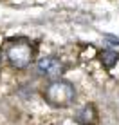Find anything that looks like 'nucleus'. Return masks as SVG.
I'll use <instances>...</instances> for the list:
<instances>
[{
    "instance_id": "nucleus-1",
    "label": "nucleus",
    "mask_w": 119,
    "mask_h": 125,
    "mask_svg": "<svg viewBox=\"0 0 119 125\" xmlns=\"http://www.w3.org/2000/svg\"><path fill=\"white\" fill-rule=\"evenodd\" d=\"M43 98L52 107H69L76 98V89L67 80H52L43 89Z\"/></svg>"
},
{
    "instance_id": "nucleus-2",
    "label": "nucleus",
    "mask_w": 119,
    "mask_h": 125,
    "mask_svg": "<svg viewBox=\"0 0 119 125\" xmlns=\"http://www.w3.org/2000/svg\"><path fill=\"white\" fill-rule=\"evenodd\" d=\"M7 60L15 69H24L33 60V49L29 44H13L7 49Z\"/></svg>"
},
{
    "instance_id": "nucleus-3",
    "label": "nucleus",
    "mask_w": 119,
    "mask_h": 125,
    "mask_svg": "<svg viewBox=\"0 0 119 125\" xmlns=\"http://www.w3.org/2000/svg\"><path fill=\"white\" fill-rule=\"evenodd\" d=\"M36 71H38V74L47 76V78H58L63 73V63L56 56H45V58L38 60Z\"/></svg>"
},
{
    "instance_id": "nucleus-4",
    "label": "nucleus",
    "mask_w": 119,
    "mask_h": 125,
    "mask_svg": "<svg viewBox=\"0 0 119 125\" xmlns=\"http://www.w3.org/2000/svg\"><path fill=\"white\" fill-rule=\"evenodd\" d=\"M96 120H97V111H96V107L92 105V103L85 105L83 109L76 114V122L79 125H94Z\"/></svg>"
},
{
    "instance_id": "nucleus-5",
    "label": "nucleus",
    "mask_w": 119,
    "mask_h": 125,
    "mask_svg": "<svg viewBox=\"0 0 119 125\" xmlns=\"http://www.w3.org/2000/svg\"><path fill=\"white\" fill-rule=\"evenodd\" d=\"M117 58H119V54H117V51H114V49H103V51H101V54H99L101 63H103L107 69H112L114 65H116Z\"/></svg>"
},
{
    "instance_id": "nucleus-6",
    "label": "nucleus",
    "mask_w": 119,
    "mask_h": 125,
    "mask_svg": "<svg viewBox=\"0 0 119 125\" xmlns=\"http://www.w3.org/2000/svg\"><path fill=\"white\" fill-rule=\"evenodd\" d=\"M0 62H2V54H0Z\"/></svg>"
}]
</instances>
